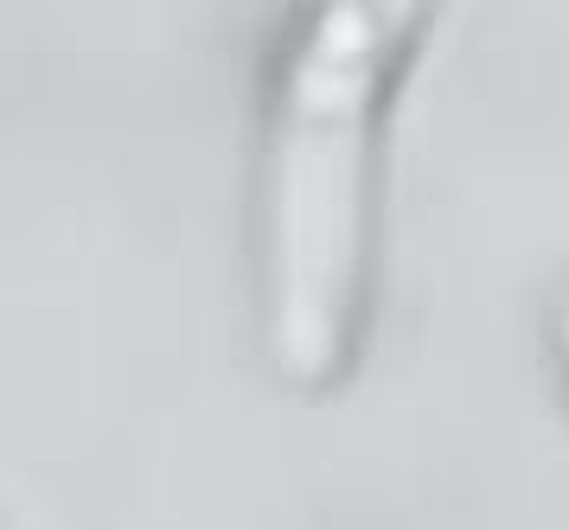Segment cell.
<instances>
[{"label":"cell","instance_id":"obj_1","mask_svg":"<svg viewBox=\"0 0 569 530\" xmlns=\"http://www.w3.org/2000/svg\"><path fill=\"white\" fill-rule=\"evenodd\" d=\"M422 13L403 0H320L288 32L257 153V332L301 397L359 364L378 269L385 116Z\"/></svg>","mask_w":569,"mask_h":530},{"label":"cell","instance_id":"obj_2","mask_svg":"<svg viewBox=\"0 0 569 530\" xmlns=\"http://www.w3.org/2000/svg\"><path fill=\"white\" fill-rule=\"evenodd\" d=\"M550 332H557V358H563V371H569V294L557 301V313H550Z\"/></svg>","mask_w":569,"mask_h":530}]
</instances>
